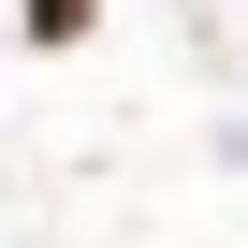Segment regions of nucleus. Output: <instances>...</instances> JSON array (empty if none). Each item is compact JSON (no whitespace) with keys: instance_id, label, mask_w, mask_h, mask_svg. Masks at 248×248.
<instances>
[{"instance_id":"nucleus-1","label":"nucleus","mask_w":248,"mask_h":248,"mask_svg":"<svg viewBox=\"0 0 248 248\" xmlns=\"http://www.w3.org/2000/svg\"><path fill=\"white\" fill-rule=\"evenodd\" d=\"M30 30H44V44H73V30H88V0H30Z\"/></svg>"}]
</instances>
